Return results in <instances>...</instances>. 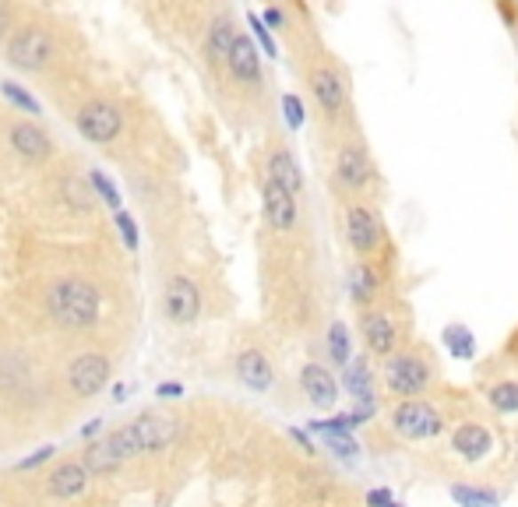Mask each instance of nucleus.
<instances>
[{
	"label": "nucleus",
	"mask_w": 518,
	"mask_h": 507,
	"mask_svg": "<svg viewBox=\"0 0 518 507\" xmlns=\"http://www.w3.org/2000/svg\"><path fill=\"white\" fill-rule=\"evenodd\" d=\"M0 92H4V99L11 102V106H18L21 113H28V116H39L43 113V106L36 96H28L21 85H14V82H0Z\"/></svg>",
	"instance_id": "nucleus-26"
},
{
	"label": "nucleus",
	"mask_w": 518,
	"mask_h": 507,
	"mask_svg": "<svg viewBox=\"0 0 518 507\" xmlns=\"http://www.w3.org/2000/svg\"><path fill=\"white\" fill-rule=\"evenodd\" d=\"M46 306L53 321H60L64 328H85L100 317V293L82 279H64L50 289Z\"/></svg>",
	"instance_id": "nucleus-1"
},
{
	"label": "nucleus",
	"mask_w": 518,
	"mask_h": 507,
	"mask_svg": "<svg viewBox=\"0 0 518 507\" xmlns=\"http://www.w3.org/2000/svg\"><path fill=\"white\" fill-rule=\"evenodd\" d=\"M268 177L279 180V184H283L286 191H293V194H300V187H304V177H300L297 159H293L290 152H275V155L268 159Z\"/></svg>",
	"instance_id": "nucleus-22"
},
{
	"label": "nucleus",
	"mask_w": 518,
	"mask_h": 507,
	"mask_svg": "<svg viewBox=\"0 0 518 507\" xmlns=\"http://www.w3.org/2000/svg\"><path fill=\"white\" fill-rule=\"evenodd\" d=\"M335 170H339V184L349 187V191H356V187H363L371 180V159H367V152L360 145H346L339 152V166Z\"/></svg>",
	"instance_id": "nucleus-12"
},
{
	"label": "nucleus",
	"mask_w": 518,
	"mask_h": 507,
	"mask_svg": "<svg viewBox=\"0 0 518 507\" xmlns=\"http://www.w3.org/2000/svg\"><path fill=\"white\" fill-rule=\"evenodd\" d=\"M78 131L92 141V145H106L113 141L120 131H124V116L116 106L109 102H89L82 113H78Z\"/></svg>",
	"instance_id": "nucleus-5"
},
{
	"label": "nucleus",
	"mask_w": 518,
	"mask_h": 507,
	"mask_svg": "<svg viewBox=\"0 0 518 507\" xmlns=\"http://www.w3.org/2000/svg\"><path fill=\"white\" fill-rule=\"evenodd\" d=\"M300 384H304V395H307L317 408H331L335 406V399H339V388H335L331 374H328L324 367H317V363H307V367L300 370Z\"/></svg>",
	"instance_id": "nucleus-13"
},
{
	"label": "nucleus",
	"mask_w": 518,
	"mask_h": 507,
	"mask_svg": "<svg viewBox=\"0 0 518 507\" xmlns=\"http://www.w3.org/2000/svg\"><path fill=\"white\" fill-rule=\"evenodd\" d=\"M233 43H236L233 21H229V18H215L211 28H208V57H211L215 64H226L229 53H233Z\"/></svg>",
	"instance_id": "nucleus-21"
},
{
	"label": "nucleus",
	"mask_w": 518,
	"mask_h": 507,
	"mask_svg": "<svg viewBox=\"0 0 518 507\" xmlns=\"http://www.w3.org/2000/svg\"><path fill=\"white\" fill-rule=\"evenodd\" d=\"M451 497L462 507H498L501 497L490 490H476V487H451Z\"/></svg>",
	"instance_id": "nucleus-27"
},
{
	"label": "nucleus",
	"mask_w": 518,
	"mask_h": 507,
	"mask_svg": "<svg viewBox=\"0 0 518 507\" xmlns=\"http://www.w3.org/2000/svg\"><path fill=\"white\" fill-rule=\"evenodd\" d=\"M490 406L498 412H518V384L515 381H505L490 392Z\"/></svg>",
	"instance_id": "nucleus-29"
},
{
	"label": "nucleus",
	"mask_w": 518,
	"mask_h": 507,
	"mask_svg": "<svg viewBox=\"0 0 518 507\" xmlns=\"http://www.w3.org/2000/svg\"><path fill=\"white\" fill-rule=\"evenodd\" d=\"M116 229H120V236H124V247L134 250V247H138V226H134V218H131L127 211H116Z\"/></svg>",
	"instance_id": "nucleus-33"
},
{
	"label": "nucleus",
	"mask_w": 518,
	"mask_h": 507,
	"mask_svg": "<svg viewBox=\"0 0 518 507\" xmlns=\"http://www.w3.org/2000/svg\"><path fill=\"white\" fill-rule=\"evenodd\" d=\"M85 483H89L85 462H82V465H78V462H68V465H60V469L50 476V497L71 501V497H78V494L85 490Z\"/></svg>",
	"instance_id": "nucleus-18"
},
{
	"label": "nucleus",
	"mask_w": 518,
	"mask_h": 507,
	"mask_svg": "<svg viewBox=\"0 0 518 507\" xmlns=\"http://www.w3.org/2000/svg\"><path fill=\"white\" fill-rule=\"evenodd\" d=\"M363 338H367V349L371 353H378V356H388L392 349H395V328H392V321L385 317V313H367V321H363Z\"/></svg>",
	"instance_id": "nucleus-19"
},
{
	"label": "nucleus",
	"mask_w": 518,
	"mask_h": 507,
	"mask_svg": "<svg viewBox=\"0 0 518 507\" xmlns=\"http://www.w3.org/2000/svg\"><path fill=\"white\" fill-rule=\"evenodd\" d=\"M392 426L402 437H410V440H426V437L441 433V416H437V408H430L426 402H402L392 412Z\"/></svg>",
	"instance_id": "nucleus-4"
},
{
	"label": "nucleus",
	"mask_w": 518,
	"mask_h": 507,
	"mask_svg": "<svg viewBox=\"0 0 518 507\" xmlns=\"http://www.w3.org/2000/svg\"><path fill=\"white\" fill-rule=\"evenodd\" d=\"M53 451H57L53 444H46V448H39L36 455H28V458H21V462H18V472H28V469H36V465H43V462H50V458H53Z\"/></svg>",
	"instance_id": "nucleus-35"
},
{
	"label": "nucleus",
	"mask_w": 518,
	"mask_h": 507,
	"mask_svg": "<svg viewBox=\"0 0 518 507\" xmlns=\"http://www.w3.org/2000/svg\"><path fill=\"white\" fill-rule=\"evenodd\" d=\"M64 194H68V202L78 204V208H89V191H85V184H78V180H68L64 184Z\"/></svg>",
	"instance_id": "nucleus-36"
},
{
	"label": "nucleus",
	"mask_w": 518,
	"mask_h": 507,
	"mask_svg": "<svg viewBox=\"0 0 518 507\" xmlns=\"http://www.w3.org/2000/svg\"><path fill=\"white\" fill-rule=\"evenodd\" d=\"M131 426H134V433L141 440V451H163L177 437V423L173 419H163V416H141Z\"/></svg>",
	"instance_id": "nucleus-14"
},
{
	"label": "nucleus",
	"mask_w": 518,
	"mask_h": 507,
	"mask_svg": "<svg viewBox=\"0 0 518 507\" xmlns=\"http://www.w3.org/2000/svg\"><path fill=\"white\" fill-rule=\"evenodd\" d=\"M11 28V4L7 0H0V39H4V32Z\"/></svg>",
	"instance_id": "nucleus-39"
},
{
	"label": "nucleus",
	"mask_w": 518,
	"mask_h": 507,
	"mask_svg": "<svg viewBox=\"0 0 518 507\" xmlns=\"http://www.w3.org/2000/svg\"><path fill=\"white\" fill-rule=\"evenodd\" d=\"M247 21H251V28H254V39L261 43L265 57H279V46H275V39H272V32H268L265 18H258V14H247Z\"/></svg>",
	"instance_id": "nucleus-31"
},
{
	"label": "nucleus",
	"mask_w": 518,
	"mask_h": 507,
	"mask_svg": "<svg viewBox=\"0 0 518 507\" xmlns=\"http://www.w3.org/2000/svg\"><path fill=\"white\" fill-rule=\"evenodd\" d=\"M328 349H331V360H335L339 367H349V328H346L342 321L331 324V331H328Z\"/></svg>",
	"instance_id": "nucleus-28"
},
{
	"label": "nucleus",
	"mask_w": 518,
	"mask_h": 507,
	"mask_svg": "<svg viewBox=\"0 0 518 507\" xmlns=\"http://www.w3.org/2000/svg\"><path fill=\"white\" fill-rule=\"evenodd\" d=\"M349 289H353V300L356 304H371L374 293H378V275L367 268V265H356L349 272Z\"/></svg>",
	"instance_id": "nucleus-24"
},
{
	"label": "nucleus",
	"mask_w": 518,
	"mask_h": 507,
	"mask_svg": "<svg viewBox=\"0 0 518 507\" xmlns=\"http://www.w3.org/2000/svg\"><path fill=\"white\" fill-rule=\"evenodd\" d=\"M324 440H328V448L335 451V455H342V458H353L360 448H356V440L353 437H346V430L342 433H324Z\"/></svg>",
	"instance_id": "nucleus-32"
},
{
	"label": "nucleus",
	"mask_w": 518,
	"mask_h": 507,
	"mask_svg": "<svg viewBox=\"0 0 518 507\" xmlns=\"http://www.w3.org/2000/svg\"><path fill=\"white\" fill-rule=\"evenodd\" d=\"M265 25H268V28H279V25H283V11L268 7V11H265Z\"/></svg>",
	"instance_id": "nucleus-40"
},
{
	"label": "nucleus",
	"mask_w": 518,
	"mask_h": 507,
	"mask_svg": "<svg viewBox=\"0 0 518 507\" xmlns=\"http://www.w3.org/2000/svg\"><path fill=\"white\" fill-rule=\"evenodd\" d=\"M198 310H202L198 286L191 279H184V275L170 279V286H166V317L173 324H191L198 317Z\"/></svg>",
	"instance_id": "nucleus-7"
},
{
	"label": "nucleus",
	"mask_w": 518,
	"mask_h": 507,
	"mask_svg": "<svg viewBox=\"0 0 518 507\" xmlns=\"http://www.w3.org/2000/svg\"><path fill=\"white\" fill-rule=\"evenodd\" d=\"M385 381L395 395H419L430 381V370L419 356H395L388 367H385Z\"/></svg>",
	"instance_id": "nucleus-6"
},
{
	"label": "nucleus",
	"mask_w": 518,
	"mask_h": 507,
	"mask_svg": "<svg viewBox=\"0 0 518 507\" xmlns=\"http://www.w3.org/2000/svg\"><path fill=\"white\" fill-rule=\"evenodd\" d=\"M265 215H268V226L272 229H279V233H286V229H293L297 226V194L293 191H286L279 180H265Z\"/></svg>",
	"instance_id": "nucleus-8"
},
{
	"label": "nucleus",
	"mask_w": 518,
	"mask_h": 507,
	"mask_svg": "<svg viewBox=\"0 0 518 507\" xmlns=\"http://www.w3.org/2000/svg\"><path fill=\"white\" fill-rule=\"evenodd\" d=\"M100 426H103V419H92V423H89V426H85V437H92V433H96V430H100Z\"/></svg>",
	"instance_id": "nucleus-42"
},
{
	"label": "nucleus",
	"mask_w": 518,
	"mask_h": 507,
	"mask_svg": "<svg viewBox=\"0 0 518 507\" xmlns=\"http://www.w3.org/2000/svg\"><path fill=\"white\" fill-rule=\"evenodd\" d=\"M346 392L363 408H371V402H374V381H371V370H367L363 360H349V367H346Z\"/></svg>",
	"instance_id": "nucleus-20"
},
{
	"label": "nucleus",
	"mask_w": 518,
	"mask_h": 507,
	"mask_svg": "<svg viewBox=\"0 0 518 507\" xmlns=\"http://www.w3.org/2000/svg\"><path fill=\"white\" fill-rule=\"evenodd\" d=\"M367 504L371 507H399L395 501H392L388 490H371V494H367Z\"/></svg>",
	"instance_id": "nucleus-37"
},
{
	"label": "nucleus",
	"mask_w": 518,
	"mask_h": 507,
	"mask_svg": "<svg viewBox=\"0 0 518 507\" xmlns=\"http://www.w3.org/2000/svg\"><path fill=\"white\" fill-rule=\"evenodd\" d=\"M11 145H14V152H18L21 159H32V162H39V159H46V155L53 152L46 131L36 127V123H14V127H11Z\"/></svg>",
	"instance_id": "nucleus-11"
},
{
	"label": "nucleus",
	"mask_w": 518,
	"mask_h": 507,
	"mask_svg": "<svg viewBox=\"0 0 518 507\" xmlns=\"http://www.w3.org/2000/svg\"><path fill=\"white\" fill-rule=\"evenodd\" d=\"M311 89H314V99H317V106H321L324 113H331V116L346 106V85H342V78H339L335 71H328V67L314 71Z\"/></svg>",
	"instance_id": "nucleus-16"
},
{
	"label": "nucleus",
	"mask_w": 518,
	"mask_h": 507,
	"mask_svg": "<svg viewBox=\"0 0 518 507\" xmlns=\"http://www.w3.org/2000/svg\"><path fill=\"white\" fill-rule=\"evenodd\" d=\"M283 113H286V123H290L293 131L304 127V102L297 99V96H283Z\"/></svg>",
	"instance_id": "nucleus-34"
},
{
	"label": "nucleus",
	"mask_w": 518,
	"mask_h": 507,
	"mask_svg": "<svg viewBox=\"0 0 518 507\" xmlns=\"http://www.w3.org/2000/svg\"><path fill=\"white\" fill-rule=\"evenodd\" d=\"M451 448H455L466 462H480V458L494 448V437H490V430H487V426H480V423H466V426H458V430H455Z\"/></svg>",
	"instance_id": "nucleus-15"
},
{
	"label": "nucleus",
	"mask_w": 518,
	"mask_h": 507,
	"mask_svg": "<svg viewBox=\"0 0 518 507\" xmlns=\"http://www.w3.org/2000/svg\"><path fill=\"white\" fill-rule=\"evenodd\" d=\"M236 374H240V381H243L251 392H268V388H272V363H268L258 349L240 353V360H236Z\"/></svg>",
	"instance_id": "nucleus-17"
},
{
	"label": "nucleus",
	"mask_w": 518,
	"mask_h": 507,
	"mask_svg": "<svg viewBox=\"0 0 518 507\" xmlns=\"http://www.w3.org/2000/svg\"><path fill=\"white\" fill-rule=\"evenodd\" d=\"M444 342H448V349H451V356H458V360H473V353H476V342H473V331L469 328H448L444 331Z\"/></svg>",
	"instance_id": "nucleus-25"
},
{
	"label": "nucleus",
	"mask_w": 518,
	"mask_h": 507,
	"mask_svg": "<svg viewBox=\"0 0 518 507\" xmlns=\"http://www.w3.org/2000/svg\"><path fill=\"white\" fill-rule=\"evenodd\" d=\"M50 57H53V39H50V32H43L36 25L21 28L7 46V60L18 71H43L50 64Z\"/></svg>",
	"instance_id": "nucleus-2"
},
{
	"label": "nucleus",
	"mask_w": 518,
	"mask_h": 507,
	"mask_svg": "<svg viewBox=\"0 0 518 507\" xmlns=\"http://www.w3.org/2000/svg\"><path fill=\"white\" fill-rule=\"evenodd\" d=\"M226 67H229V75H233L236 82H243V85L261 82V57H258V46H254L247 36H236Z\"/></svg>",
	"instance_id": "nucleus-10"
},
{
	"label": "nucleus",
	"mask_w": 518,
	"mask_h": 507,
	"mask_svg": "<svg viewBox=\"0 0 518 507\" xmlns=\"http://www.w3.org/2000/svg\"><path fill=\"white\" fill-rule=\"evenodd\" d=\"M120 465H124V458L109 448V440L89 444V451H85V469H89L92 476H106V472H113V469H120Z\"/></svg>",
	"instance_id": "nucleus-23"
},
{
	"label": "nucleus",
	"mask_w": 518,
	"mask_h": 507,
	"mask_svg": "<svg viewBox=\"0 0 518 507\" xmlns=\"http://www.w3.org/2000/svg\"><path fill=\"white\" fill-rule=\"evenodd\" d=\"M89 184L96 187V194H100V198H103V202L109 204V208H116V211H120V202H124V198H120V191H116V184H113L109 177H103V173L96 170V173L89 177Z\"/></svg>",
	"instance_id": "nucleus-30"
},
{
	"label": "nucleus",
	"mask_w": 518,
	"mask_h": 507,
	"mask_svg": "<svg viewBox=\"0 0 518 507\" xmlns=\"http://www.w3.org/2000/svg\"><path fill=\"white\" fill-rule=\"evenodd\" d=\"M113 399H116V402H124V399H127V388H124V384H116V388H113Z\"/></svg>",
	"instance_id": "nucleus-41"
},
{
	"label": "nucleus",
	"mask_w": 518,
	"mask_h": 507,
	"mask_svg": "<svg viewBox=\"0 0 518 507\" xmlns=\"http://www.w3.org/2000/svg\"><path fill=\"white\" fill-rule=\"evenodd\" d=\"M106 381H109V360L100 356V353H85V356H78V360L68 367V384H71V392L82 395V399L100 395L106 388Z\"/></svg>",
	"instance_id": "nucleus-3"
},
{
	"label": "nucleus",
	"mask_w": 518,
	"mask_h": 507,
	"mask_svg": "<svg viewBox=\"0 0 518 507\" xmlns=\"http://www.w3.org/2000/svg\"><path fill=\"white\" fill-rule=\"evenodd\" d=\"M155 395H159V399H180V395H184V388H180L177 381H166V384H159V388H155Z\"/></svg>",
	"instance_id": "nucleus-38"
},
{
	"label": "nucleus",
	"mask_w": 518,
	"mask_h": 507,
	"mask_svg": "<svg viewBox=\"0 0 518 507\" xmlns=\"http://www.w3.org/2000/svg\"><path fill=\"white\" fill-rule=\"evenodd\" d=\"M346 236H349V243H353L356 254H374L378 243H381V229H378L374 211L349 208V215H346Z\"/></svg>",
	"instance_id": "nucleus-9"
}]
</instances>
